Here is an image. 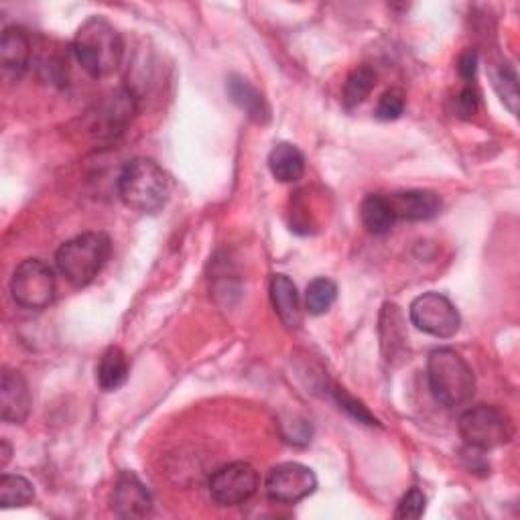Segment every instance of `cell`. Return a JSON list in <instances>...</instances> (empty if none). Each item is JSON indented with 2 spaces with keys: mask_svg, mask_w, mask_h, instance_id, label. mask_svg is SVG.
<instances>
[{
  "mask_svg": "<svg viewBox=\"0 0 520 520\" xmlns=\"http://www.w3.org/2000/svg\"><path fill=\"white\" fill-rule=\"evenodd\" d=\"M226 90L232 98V102L246 112V116L258 124H267L271 118V108L267 104V100L263 98L248 80H244L242 76H230L226 82Z\"/></svg>",
  "mask_w": 520,
  "mask_h": 520,
  "instance_id": "obj_16",
  "label": "cell"
},
{
  "mask_svg": "<svg viewBox=\"0 0 520 520\" xmlns=\"http://www.w3.org/2000/svg\"><path fill=\"white\" fill-rule=\"evenodd\" d=\"M112 502L114 512L122 518H145L153 510L151 492L133 472H122L118 476Z\"/></svg>",
  "mask_w": 520,
  "mask_h": 520,
  "instance_id": "obj_11",
  "label": "cell"
},
{
  "mask_svg": "<svg viewBox=\"0 0 520 520\" xmlns=\"http://www.w3.org/2000/svg\"><path fill=\"white\" fill-rule=\"evenodd\" d=\"M279 429H281V435L287 443L291 445H307L313 437V427L311 423L297 415V413H287V415H281L279 419Z\"/></svg>",
  "mask_w": 520,
  "mask_h": 520,
  "instance_id": "obj_25",
  "label": "cell"
},
{
  "mask_svg": "<svg viewBox=\"0 0 520 520\" xmlns=\"http://www.w3.org/2000/svg\"><path fill=\"white\" fill-rule=\"evenodd\" d=\"M460 435L468 447L490 451L514 437L510 415L494 405H476L460 417Z\"/></svg>",
  "mask_w": 520,
  "mask_h": 520,
  "instance_id": "obj_5",
  "label": "cell"
},
{
  "mask_svg": "<svg viewBox=\"0 0 520 520\" xmlns=\"http://www.w3.org/2000/svg\"><path fill=\"white\" fill-rule=\"evenodd\" d=\"M403 317L397 305L386 303L380 315V336H382V352L388 362H393L405 352L407 336L403 332Z\"/></svg>",
  "mask_w": 520,
  "mask_h": 520,
  "instance_id": "obj_18",
  "label": "cell"
},
{
  "mask_svg": "<svg viewBox=\"0 0 520 520\" xmlns=\"http://www.w3.org/2000/svg\"><path fill=\"white\" fill-rule=\"evenodd\" d=\"M409 319L415 328L433 338H451L460 332L462 317L455 305L437 291L423 293L413 299Z\"/></svg>",
  "mask_w": 520,
  "mask_h": 520,
  "instance_id": "obj_7",
  "label": "cell"
},
{
  "mask_svg": "<svg viewBox=\"0 0 520 520\" xmlns=\"http://www.w3.org/2000/svg\"><path fill=\"white\" fill-rule=\"evenodd\" d=\"M427 506V498L419 488H411L399 502L395 510V518L399 520H417L423 516Z\"/></svg>",
  "mask_w": 520,
  "mask_h": 520,
  "instance_id": "obj_28",
  "label": "cell"
},
{
  "mask_svg": "<svg viewBox=\"0 0 520 520\" xmlns=\"http://www.w3.org/2000/svg\"><path fill=\"white\" fill-rule=\"evenodd\" d=\"M271 301L279 315V319L289 330H297L303 323V307L301 297L295 283L287 275H273L271 279Z\"/></svg>",
  "mask_w": 520,
  "mask_h": 520,
  "instance_id": "obj_15",
  "label": "cell"
},
{
  "mask_svg": "<svg viewBox=\"0 0 520 520\" xmlns=\"http://www.w3.org/2000/svg\"><path fill=\"white\" fill-rule=\"evenodd\" d=\"M494 88L500 96V100L504 102V106L516 116L518 112V78L514 68L510 65H504V68L494 72Z\"/></svg>",
  "mask_w": 520,
  "mask_h": 520,
  "instance_id": "obj_24",
  "label": "cell"
},
{
  "mask_svg": "<svg viewBox=\"0 0 520 520\" xmlns=\"http://www.w3.org/2000/svg\"><path fill=\"white\" fill-rule=\"evenodd\" d=\"M360 216H362V224L366 226V230L374 236H382L388 234L395 220L393 210L388 206L386 195L380 193H372L368 198H364L362 206H360Z\"/></svg>",
  "mask_w": 520,
  "mask_h": 520,
  "instance_id": "obj_20",
  "label": "cell"
},
{
  "mask_svg": "<svg viewBox=\"0 0 520 520\" xmlns=\"http://www.w3.org/2000/svg\"><path fill=\"white\" fill-rule=\"evenodd\" d=\"M31 39L25 29L9 27L0 39V65H3L5 76L21 78L31 65Z\"/></svg>",
  "mask_w": 520,
  "mask_h": 520,
  "instance_id": "obj_14",
  "label": "cell"
},
{
  "mask_svg": "<svg viewBox=\"0 0 520 520\" xmlns=\"http://www.w3.org/2000/svg\"><path fill=\"white\" fill-rule=\"evenodd\" d=\"M55 275L49 265L39 258H27L15 269L11 279V293L23 309H45L55 299Z\"/></svg>",
  "mask_w": 520,
  "mask_h": 520,
  "instance_id": "obj_6",
  "label": "cell"
},
{
  "mask_svg": "<svg viewBox=\"0 0 520 520\" xmlns=\"http://www.w3.org/2000/svg\"><path fill=\"white\" fill-rule=\"evenodd\" d=\"M405 104H407L405 92L401 88H390V90H386L380 96L374 114H376L378 120H386V122L388 120H397V118L403 116Z\"/></svg>",
  "mask_w": 520,
  "mask_h": 520,
  "instance_id": "obj_26",
  "label": "cell"
},
{
  "mask_svg": "<svg viewBox=\"0 0 520 520\" xmlns=\"http://www.w3.org/2000/svg\"><path fill=\"white\" fill-rule=\"evenodd\" d=\"M35 498L33 484L17 474H5L0 478V504L5 508L25 506Z\"/></svg>",
  "mask_w": 520,
  "mask_h": 520,
  "instance_id": "obj_23",
  "label": "cell"
},
{
  "mask_svg": "<svg viewBox=\"0 0 520 520\" xmlns=\"http://www.w3.org/2000/svg\"><path fill=\"white\" fill-rule=\"evenodd\" d=\"M265 488L273 502L295 504L317 490V476L303 464L285 462L269 472Z\"/></svg>",
  "mask_w": 520,
  "mask_h": 520,
  "instance_id": "obj_9",
  "label": "cell"
},
{
  "mask_svg": "<svg viewBox=\"0 0 520 520\" xmlns=\"http://www.w3.org/2000/svg\"><path fill=\"white\" fill-rule=\"evenodd\" d=\"M269 169L281 183H295L305 173V157L291 143H279L269 153Z\"/></svg>",
  "mask_w": 520,
  "mask_h": 520,
  "instance_id": "obj_17",
  "label": "cell"
},
{
  "mask_svg": "<svg viewBox=\"0 0 520 520\" xmlns=\"http://www.w3.org/2000/svg\"><path fill=\"white\" fill-rule=\"evenodd\" d=\"M72 51L90 78L102 80L120 68L124 41L120 31L108 19L96 15L80 25L72 41Z\"/></svg>",
  "mask_w": 520,
  "mask_h": 520,
  "instance_id": "obj_2",
  "label": "cell"
},
{
  "mask_svg": "<svg viewBox=\"0 0 520 520\" xmlns=\"http://www.w3.org/2000/svg\"><path fill=\"white\" fill-rule=\"evenodd\" d=\"M388 206L395 214V220H409V222H427L435 218L441 210L439 195L425 189L413 191H395L386 195Z\"/></svg>",
  "mask_w": 520,
  "mask_h": 520,
  "instance_id": "obj_12",
  "label": "cell"
},
{
  "mask_svg": "<svg viewBox=\"0 0 520 520\" xmlns=\"http://www.w3.org/2000/svg\"><path fill=\"white\" fill-rule=\"evenodd\" d=\"M128 372H130V362L124 350L118 346H110L102 354L96 368L98 386L106 390V393H112V390H118L128 380Z\"/></svg>",
  "mask_w": 520,
  "mask_h": 520,
  "instance_id": "obj_19",
  "label": "cell"
},
{
  "mask_svg": "<svg viewBox=\"0 0 520 520\" xmlns=\"http://www.w3.org/2000/svg\"><path fill=\"white\" fill-rule=\"evenodd\" d=\"M427 382L435 401L447 409L468 405L476 393V376L470 364L451 348L429 354Z\"/></svg>",
  "mask_w": 520,
  "mask_h": 520,
  "instance_id": "obj_3",
  "label": "cell"
},
{
  "mask_svg": "<svg viewBox=\"0 0 520 520\" xmlns=\"http://www.w3.org/2000/svg\"><path fill=\"white\" fill-rule=\"evenodd\" d=\"M0 447H3V462H0V464H3V468H5L9 464V460H11V447H9L7 441L0 443Z\"/></svg>",
  "mask_w": 520,
  "mask_h": 520,
  "instance_id": "obj_31",
  "label": "cell"
},
{
  "mask_svg": "<svg viewBox=\"0 0 520 520\" xmlns=\"http://www.w3.org/2000/svg\"><path fill=\"white\" fill-rule=\"evenodd\" d=\"M458 72H460V76H462L466 82H472V80L476 78V72H478V53H476L474 49H466V51L460 55Z\"/></svg>",
  "mask_w": 520,
  "mask_h": 520,
  "instance_id": "obj_30",
  "label": "cell"
},
{
  "mask_svg": "<svg viewBox=\"0 0 520 520\" xmlns=\"http://www.w3.org/2000/svg\"><path fill=\"white\" fill-rule=\"evenodd\" d=\"M258 486V472L246 462H234L212 474L208 490L218 506L232 508L248 502L258 492Z\"/></svg>",
  "mask_w": 520,
  "mask_h": 520,
  "instance_id": "obj_8",
  "label": "cell"
},
{
  "mask_svg": "<svg viewBox=\"0 0 520 520\" xmlns=\"http://www.w3.org/2000/svg\"><path fill=\"white\" fill-rule=\"evenodd\" d=\"M338 297V285L332 279L317 277L305 289V311L309 315H323L332 309Z\"/></svg>",
  "mask_w": 520,
  "mask_h": 520,
  "instance_id": "obj_21",
  "label": "cell"
},
{
  "mask_svg": "<svg viewBox=\"0 0 520 520\" xmlns=\"http://www.w3.org/2000/svg\"><path fill=\"white\" fill-rule=\"evenodd\" d=\"M478 106H480V92L474 86H466L458 98V112L464 118H470L478 112Z\"/></svg>",
  "mask_w": 520,
  "mask_h": 520,
  "instance_id": "obj_29",
  "label": "cell"
},
{
  "mask_svg": "<svg viewBox=\"0 0 520 520\" xmlns=\"http://www.w3.org/2000/svg\"><path fill=\"white\" fill-rule=\"evenodd\" d=\"M112 242L104 232H86L59 246L57 271L74 287H88L106 267Z\"/></svg>",
  "mask_w": 520,
  "mask_h": 520,
  "instance_id": "obj_4",
  "label": "cell"
},
{
  "mask_svg": "<svg viewBox=\"0 0 520 520\" xmlns=\"http://www.w3.org/2000/svg\"><path fill=\"white\" fill-rule=\"evenodd\" d=\"M31 413V393L27 380L15 372L5 370L0 378V417L5 423L21 425Z\"/></svg>",
  "mask_w": 520,
  "mask_h": 520,
  "instance_id": "obj_13",
  "label": "cell"
},
{
  "mask_svg": "<svg viewBox=\"0 0 520 520\" xmlns=\"http://www.w3.org/2000/svg\"><path fill=\"white\" fill-rule=\"evenodd\" d=\"M116 189L126 208L139 214H159L169 202L171 177L153 159L139 157L122 167Z\"/></svg>",
  "mask_w": 520,
  "mask_h": 520,
  "instance_id": "obj_1",
  "label": "cell"
},
{
  "mask_svg": "<svg viewBox=\"0 0 520 520\" xmlns=\"http://www.w3.org/2000/svg\"><path fill=\"white\" fill-rule=\"evenodd\" d=\"M135 114H137L135 94L126 88H120L110 96H106V100L96 108L92 133L98 139H116L124 133L128 124L133 122Z\"/></svg>",
  "mask_w": 520,
  "mask_h": 520,
  "instance_id": "obj_10",
  "label": "cell"
},
{
  "mask_svg": "<svg viewBox=\"0 0 520 520\" xmlns=\"http://www.w3.org/2000/svg\"><path fill=\"white\" fill-rule=\"evenodd\" d=\"M334 395H336L338 405H340L352 419H356L358 423H364V425H378V419L368 411V407H364V403H360L358 399H354L346 388L336 386V388H334Z\"/></svg>",
  "mask_w": 520,
  "mask_h": 520,
  "instance_id": "obj_27",
  "label": "cell"
},
{
  "mask_svg": "<svg viewBox=\"0 0 520 520\" xmlns=\"http://www.w3.org/2000/svg\"><path fill=\"white\" fill-rule=\"evenodd\" d=\"M376 86V74L374 70H370L368 65H360V68H356L346 84H344V94H342V100L346 104V108H354L358 104H362L368 94L372 92V88Z\"/></svg>",
  "mask_w": 520,
  "mask_h": 520,
  "instance_id": "obj_22",
  "label": "cell"
}]
</instances>
